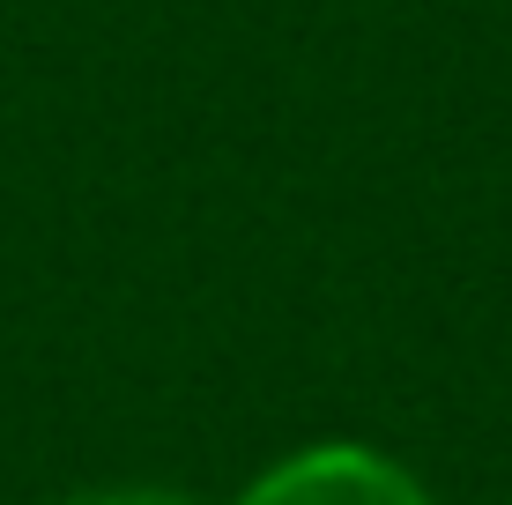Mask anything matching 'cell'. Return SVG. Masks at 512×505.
Returning <instances> with one entry per match:
<instances>
[{
    "label": "cell",
    "instance_id": "7a4b0ae2",
    "mask_svg": "<svg viewBox=\"0 0 512 505\" xmlns=\"http://www.w3.org/2000/svg\"><path fill=\"white\" fill-rule=\"evenodd\" d=\"M52 505H208V498H201V491H186V483L127 476V483H82V491H60Z\"/></svg>",
    "mask_w": 512,
    "mask_h": 505
},
{
    "label": "cell",
    "instance_id": "6da1fadb",
    "mask_svg": "<svg viewBox=\"0 0 512 505\" xmlns=\"http://www.w3.org/2000/svg\"><path fill=\"white\" fill-rule=\"evenodd\" d=\"M231 505H438L423 491L416 468H401L394 454L364 439H320L297 454L268 461Z\"/></svg>",
    "mask_w": 512,
    "mask_h": 505
}]
</instances>
